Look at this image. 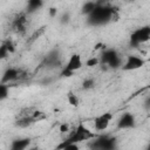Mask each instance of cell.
Segmentation results:
<instances>
[{"label":"cell","mask_w":150,"mask_h":150,"mask_svg":"<svg viewBox=\"0 0 150 150\" xmlns=\"http://www.w3.org/2000/svg\"><path fill=\"white\" fill-rule=\"evenodd\" d=\"M116 16V9L114 7L98 1L97 7L87 16V22L90 26H103L112 21V19Z\"/></svg>","instance_id":"1"},{"label":"cell","mask_w":150,"mask_h":150,"mask_svg":"<svg viewBox=\"0 0 150 150\" xmlns=\"http://www.w3.org/2000/svg\"><path fill=\"white\" fill-rule=\"evenodd\" d=\"M95 137H96V135H95L93 131H90L82 122H80V123L76 125L75 130L71 132V135H69L67 138H64V139L55 148V150H61L62 148H64V146L68 145V144H79V143H81V142L89 141V139H93V138H95Z\"/></svg>","instance_id":"2"},{"label":"cell","mask_w":150,"mask_h":150,"mask_svg":"<svg viewBox=\"0 0 150 150\" xmlns=\"http://www.w3.org/2000/svg\"><path fill=\"white\" fill-rule=\"evenodd\" d=\"M100 64L110 69H117L122 67L123 62L121 55L115 48H105L100 55Z\"/></svg>","instance_id":"3"},{"label":"cell","mask_w":150,"mask_h":150,"mask_svg":"<svg viewBox=\"0 0 150 150\" xmlns=\"http://www.w3.org/2000/svg\"><path fill=\"white\" fill-rule=\"evenodd\" d=\"M89 150H117V138L112 135H100L89 143Z\"/></svg>","instance_id":"4"},{"label":"cell","mask_w":150,"mask_h":150,"mask_svg":"<svg viewBox=\"0 0 150 150\" xmlns=\"http://www.w3.org/2000/svg\"><path fill=\"white\" fill-rule=\"evenodd\" d=\"M150 40V26L145 25L142 27L136 28L134 32H131L129 36V45L131 47H138L139 45H143Z\"/></svg>","instance_id":"5"},{"label":"cell","mask_w":150,"mask_h":150,"mask_svg":"<svg viewBox=\"0 0 150 150\" xmlns=\"http://www.w3.org/2000/svg\"><path fill=\"white\" fill-rule=\"evenodd\" d=\"M82 66H83V62H82L81 55L77 54V53H74V54H71L70 57L68 59L66 66L63 67L62 71L60 73V76H61V77H70V76H73V74H74L76 70L81 69Z\"/></svg>","instance_id":"6"},{"label":"cell","mask_w":150,"mask_h":150,"mask_svg":"<svg viewBox=\"0 0 150 150\" xmlns=\"http://www.w3.org/2000/svg\"><path fill=\"white\" fill-rule=\"evenodd\" d=\"M145 66V60L138 55H128L125 61L123 62L121 69L123 71H132V70H137L142 67Z\"/></svg>","instance_id":"7"},{"label":"cell","mask_w":150,"mask_h":150,"mask_svg":"<svg viewBox=\"0 0 150 150\" xmlns=\"http://www.w3.org/2000/svg\"><path fill=\"white\" fill-rule=\"evenodd\" d=\"M33 112H34V111H33ZM33 112H25V111L20 112V114L16 116L15 121H14L15 127L21 128V129H25V128H29V127H32L33 124H35V123L38 122V120L33 116Z\"/></svg>","instance_id":"8"},{"label":"cell","mask_w":150,"mask_h":150,"mask_svg":"<svg viewBox=\"0 0 150 150\" xmlns=\"http://www.w3.org/2000/svg\"><path fill=\"white\" fill-rule=\"evenodd\" d=\"M112 118H114V115L110 111H105V112L96 116L95 120H94V128H95V130L96 131H104L109 127V124L112 121Z\"/></svg>","instance_id":"9"},{"label":"cell","mask_w":150,"mask_h":150,"mask_svg":"<svg viewBox=\"0 0 150 150\" xmlns=\"http://www.w3.org/2000/svg\"><path fill=\"white\" fill-rule=\"evenodd\" d=\"M135 127H136V117L130 111H125L124 114H122L117 121V129L120 130L134 129Z\"/></svg>","instance_id":"10"},{"label":"cell","mask_w":150,"mask_h":150,"mask_svg":"<svg viewBox=\"0 0 150 150\" xmlns=\"http://www.w3.org/2000/svg\"><path fill=\"white\" fill-rule=\"evenodd\" d=\"M27 22H28V20H27V13L26 12L25 13H20V14H18L14 18V20L12 22V28H13V30L15 33L23 34L27 30Z\"/></svg>","instance_id":"11"},{"label":"cell","mask_w":150,"mask_h":150,"mask_svg":"<svg viewBox=\"0 0 150 150\" xmlns=\"http://www.w3.org/2000/svg\"><path fill=\"white\" fill-rule=\"evenodd\" d=\"M22 73L20 69L15 68V67H8L4 74H2V77H1V83H5V84H9L11 82L13 81H16L21 77Z\"/></svg>","instance_id":"12"},{"label":"cell","mask_w":150,"mask_h":150,"mask_svg":"<svg viewBox=\"0 0 150 150\" xmlns=\"http://www.w3.org/2000/svg\"><path fill=\"white\" fill-rule=\"evenodd\" d=\"M32 144L30 137H19L14 138L9 144V150H27Z\"/></svg>","instance_id":"13"},{"label":"cell","mask_w":150,"mask_h":150,"mask_svg":"<svg viewBox=\"0 0 150 150\" xmlns=\"http://www.w3.org/2000/svg\"><path fill=\"white\" fill-rule=\"evenodd\" d=\"M43 64L47 67H55L56 64H60V53L56 48L52 49L43 59Z\"/></svg>","instance_id":"14"},{"label":"cell","mask_w":150,"mask_h":150,"mask_svg":"<svg viewBox=\"0 0 150 150\" xmlns=\"http://www.w3.org/2000/svg\"><path fill=\"white\" fill-rule=\"evenodd\" d=\"M42 6H43V1H41V0H29L26 6V13L32 14V13L39 11Z\"/></svg>","instance_id":"15"},{"label":"cell","mask_w":150,"mask_h":150,"mask_svg":"<svg viewBox=\"0 0 150 150\" xmlns=\"http://www.w3.org/2000/svg\"><path fill=\"white\" fill-rule=\"evenodd\" d=\"M97 5H98V1H86V2L83 4L82 8H81L82 14H84V15L88 16V15L97 7Z\"/></svg>","instance_id":"16"},{"label":"cell","mask_w":150,"mask_h":150,"mask_svg":"<svg viewBox=\"0 0 150 150\" xmlns=\"http://www.w3.org/2000/svg\"><path fill=\"white\" fill-rule=\"evenodd\" d=\"M67 101H68L69 105H71V107L77 108L80 105V98H79V96L74 91H71V90L67 93Z\"/></svg>","instance_id":"17"},{"label":"cell","mask_w":150,"mask_h":150,"mask_svg":"<svg viewBox=\"0 0 150 150\" xmlns=\"http://www.w3.org/2000/svg\"><path fill=\"white\" fill-rule=\"evenodd\" d=\"M95 84H96V82H95V80L93 77H87V79H84L82 81L81 87H82L83 90H91V89L95 88Z\"/></svg>","instance_id":"18"},{"label":"cell","mask_w":150,"mask_h":150,"mask_svg":"<svg viewBox=\"0 0 150 150\" xmlns=\"http://www.w3.org/2000/svg\"><path fill=\"white\" fill-rule=\"evenodd\" d=\"M9 95V84L0 83V101H5Z\"/></svg>","instance_id":"19"},{"label":"cell","mask_w":150,"mask_h":150,"mask_svg":"<svg viewBox=\"0 0 150 150\" xmlns=\"http://www.w3.org/2000/svg\"><path fill=\"white\" fill-rule=\"evenodd\" d=\"M100 64V57L97 56H91L89 57L87 61H86V66L91 68V67H95V66H98Z\"/></svg>","instance_id":"20"},{"label":"cell","mask_w":150,"mask_h":150,"mask_svg":"<svg viewBox=\"0 0 150 150\" xmlns=\"http://www.w3.org/2000/svg\"><path fill=\"white\" fill-rule=\"evenodd\" d=\"M4 43H5V46L7 47V49H8L9 54L15 53V43L13 42V40H12V39H7L6 41H4Z\"/></svg>","instance_id":"21"},{"label":"cell","mask_w":150,"mask_h":150,"mask_svg":"<svg viewBox=\"0 0 150 150\" xmlns=\"http://www.w3.org/2000/svg\"><path fill=\"white\" fill-rule=\"evenodd\" d=\"M9 55V52H8V49H7V47L5 46V43L2 42V45H1V47H0V59H6L7 56Z\"/></svg>","instance_id":"22"},{"label":"cell","mask_w":150,"mask_h":150,"mask_svg":"<svg viewBox=\"0 0 150 150\" xmlns=\"http://www.w3.org/2000/svg\"><path fill=\"white\" fill-rule=\"evenodd\" d=\"M69 20H70V14L67 12V13H63V14H62V16H61V19H60V22H61L62 25H64V23H68Z\"/></svg>","instance_id":"23"},{"label":"cell","mask_w":150,"mask_h":150,"mask_svg":"<svg viewBox=\"0 0 150 150\" xmlns=\"http://www.w3.org/2000/svg\"><path fill=\"white\" fill-rule=\"evenodd\" d=\"M59 130H60L61 134H64V132L69 131V124H68V123H61Z\"/></svg>","instance_id":"24"},{"label":"cell","mask_w":150,"mask_h":150,"mask_svg":"<svg viewBox=\"0 0 150 150\" xmlns=\"http://www.w3.org/2000/svg\"><path fill=\"white\" fill-rule=\"evenodd\" d=\"M61 150H80L79 144H68L64 148H62Z\"/></svg>","instance_id":"25"},{"label":"cell","mask_w":150,"mask_h":150,"mask_svg":"<svg viewBox=\"0 0 150 150\" xmlns=\"http://www.w3.org/2000/svg\"><path fill=\"white\" fill-rule=\"evenodd\" d=\"M143 107L146 111H150V95L144 100V103H143Z\"/></svg>","instance_id":"26"},{"label":"cell","mask_w":150,"mask_h":150,"mask_svg":"<svg viewBox=\"0 0 150 150\" xmlns=\"http://www.w3.org/2000/svg\"><path fill=\"white\" fill-rule=\"evenodd\" d=\"M48 13H49V16H50V18H55L56 14H57V8H55V7H50V8L48 9Z\"/></svg>","instance_id":"27"},{"label":"cell","mask_w":150,"mask_h":150,"mask_svg":"<svg viewBox=\"0 0 150 150\" xmlns=\"http://www.w3.org/2000/svg\"><path fill=\"white\" fill-rule=\"evenodd\" d=\"M27 150H40V148L38 145H35V146H29Z\"/></svg>","instance_id":"28"},{"label":"cell","mask_w":150,"mask_h":150,"mask_svg":"<svg viewBox=\"0 0 150 150\" xmlns=\"http://www.w3.org/2000/svg\"><path fill=\"white\" fill-rule=\"evenodd\" d=\"M145 150H150V141H149V143H148V145H146Z\"/></svg>","instance_id":"29"}]
</instances>
